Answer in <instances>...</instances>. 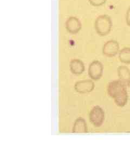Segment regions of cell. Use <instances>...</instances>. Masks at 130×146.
I'll list each match as a JSON object with an SVG mask.
<instances>
[{
  "label": "cell",
  "mask_w": 130,
  "mask_h": 146,
  "mask_svg": "<svg viewBox=\"0 0 130 146\" xmlns=\"http://www.w3.org/2000/svg\"><path fill=\"white\" fill-rule=\"evenodd\" d=\"M94 83L91 80H86L78 81L75 84V90L79 93H88L93 91L94 88Z\"/></svg>",
  "instance_id": "6"
},
{
  "label": "cell",
  "mask_w": 130,
  "mask_h": 146,
  "mask_svg": "<svg viewBox=\"0 0 130 146\" xmlns=\"http://www.w3.org/2000/svg\"><path fill=\"white\" fill-rule=\"evenodd\" d=\"M119 59L121 62L130 64V48L125 47L120 50Z\"/></svg>",
  "instance_id": "11"
},
{
  "label": "cell",
  "mask_w": 130,
  "mask_h": 146,
  "mask_svg": "<svg viewBox=\"0 0 130 146\" xmlns=\"http://www.w3.org/2000/svg\"><path fill=\"white\" fill-rule=\"evenodd\" d=\"M72 132L73 133H86L87 132V126L85 120L81 117L75 120Z\"/></svg>",
  "instance_id": "10"
},
{
  "label": "cell",
  "mask_w": 130,
  "mask_h": 146,
  "mask_svg": "<svg viewBox=\"0 0 130 146\" xmlns=\"http://www.w3.org/2000/svg\"><path fill=\"white\" fill-rule=\"evenodd\" d=\"M126 22L128 26L130 27V6L127 9L126 14Z\"/></svg>",
  "instance_id": "13"
},
{
  "label": "cell",
  "mask_w": 130,
  "mask_h": 146,
  "mask_svg": "<svg viewBox=\"0 0 130 146\" xmlns=\"http://www.w3.org/2000/svg\"><path fill=\"white\" fill-rule=\"evenodd\" d=\"M119 43L115 40H109L104 44L103 54L107 57H114L119 52Z\"/></svg>",
  "instance_id": "5"
},
{
  "label": "cell",
  "mask_w": 130,
  "mask_h": 146,
  "mask_svg": "<svg viewBox=\"0 0 130 146\" xmlns=\"http://www.w3.org/2000/svg\"><path fill=\"white\" fill-rule=\"evenodd\" d=\"M66 28L71 34H77L81 28V23L77 17H69L66 22Z\"/></svg>",
  "instance_id": "7"
},
{
  "label": "cell",
  "mask_w": 130,
  "mask_h": 146,
  "mask_svg": "<svg viewBox=\"0 0 130 146\" xmlns=\"http://www.w3.org/2000/svg\"><path fill=\"white\" fill-rule=\"evenodd\" d=\"M127 86L121 81L115 80L109 83L107 87V93L115 100V103L119 107H124L128 101Z\"/></svg>",
  "instance_id": "1"
},
{
  "label": "cell",
  "mask_w": 130,
  "mask_h": 146,
  "mask_svg": "<svg viewBox=\"0 0 130 146\" xmlns=\"http://www.w3.org/2000/svg\"><path fill=\"white\" fill-rule=\"evenodd\" d=\"M89 3L94 7H99L104 5L107 0H89Z\"/></svg>",
  "instance_id": "12"
},
{
  "label": "cell",
  "mask_w": 130,
  "mask_h": 146,
  "mask_svg": "<svg viewBox=\"0 0 130 146\" xmlns=\"http://www.w3.org/2000/svg\"><path fill=\"white\" fill-rule=\"evenodd\" d=\"M105 117L104 110L98 106L94 107L91 110L89 115L90 122L96 127H99L103 125Z\"/></svg>",
  "instance_id": "3"
},
{
  "label": "cell",
  "mask_w": 130,
  "mask_h": 146,
  "mask_svg": "<svg viewBox=\"0 0 130 146\" xmlns=\"http://www.w3.org/2000/svg\"><path fill=\"white\" fill-rule=\"evenodd\" d=\"M69 66L72 73L77 75L81 74L85 70L83 63L78 59L72 60L70 62Z\"/></svg>",
  "instance_id": "9"
},
{
  "label": "cell",
  "mask_w": 130,
  "mask_h": 146,
  "mask_svg": "<svg viewBox=\"0 0 130 146\" xmlns=\"http://www.w3.org/2000/svg\"><path fill=\"white\" fill-rule=\"evenodd\" d=\"M112 22L111 17L107 15H100L94 22V28L100 36H106L111 31Z\"/></svg>",
  "instance_id": "2"
},
{
  "label": "cell",
  "mask_w": 130,
  "mask_h": 146,
  "mask_svg": "<svg viewBox=\"0 0 130 146\" xmlns=\"http://www.w3.org/2000/svg\"><path fill=\"white\" fill-rule=\"evenodd\" d=\"M118 75L120 81L129 87L130 86V70L126 66H121L118 69Z\"/></svg>",
  "instance_id": "8"
},
{
  "label": "cell",
  "mask_w": 130,
  "mask_h": 146,
  "mask_svg": "<svg viewBox=\"0 0 130 146\" xmlns=\"http://www.w3.org/2000/svg\"><path fill=\"white\" fill-rule=\"evenodd\" d=\"M103 65L98 60L94 61L89 66V76L94 80H98L100 79L103 75Z\"/></svg>",
  "instance_id": "4"
}]
</instances>
